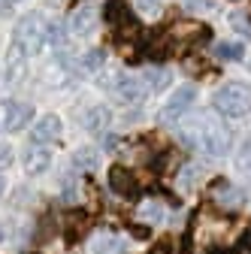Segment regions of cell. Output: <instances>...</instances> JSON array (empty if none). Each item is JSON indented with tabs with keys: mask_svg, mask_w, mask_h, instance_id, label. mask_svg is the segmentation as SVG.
Wrapping results in <instances>:
<instances>
[{
	"mask_svg": "<svg viewBox=\"0 0 251 254\" xmlns=\"http://www.w3.org/2000/svg\"><path fill=\"white\" fill-rule=\"evenodd\" d=\"M185 139H188V145L206 151L209 157H221V154H227V148H230V133H227V127H221V124L212 121V118H200L194 127H188V130H185Z\"/></svg>",
	"mask_w": 251,
	"mask_h": 254,
	"instance_id": "cell-1",
	"label": "cell"
},
{
	"mask_svg": "<svg viewBox=\"0 0 251 254\" xmlns=\"http://www.w3.org/2000/svg\"><path fill=\"white\" fill-rule=\"evenodd\" d=\"M212 106L224 118H242L251 112V85L248 82H227L215 91Z\"/></svg>",
	"mask_w": 251,
	"mask_h": 254,
	"instance_id": "cell-2",
	"label": "cell"
},
{
	"mask_svg": "<svg viewBox=\"0 0 251 254\" xmlns=\"http://www.w3.org/2000/svg\"><path fill=\"white\" fill-rule=\"evenodd\" d=\"M46 18L40 12H27L24 18H18L15 30H12V46L21 49L27 58L30 55H37L43 46H46Z\"/></svg>",
	"mask_w": 251,
	"mask_h": 254,
	"instance_id": "cell-3",
	"label": "cell"
},
{
	"mask_svg": "<svg viewBox=\"0 0 251 254\" xmlns=\"http://www.w3.org/2000/svg\"><path fill=\"white\" fill-rule=\"evenodd\" d=\"M194 100H197V88H194V85H182V88H176V91L170 94V100L164 103V109H161V118H164V121L182 118L188 109L194 106Z\"/></svg>",
	"mask_w": 251,
	"mask_h": 254,
	"instance_id": "cell-4",
	"label": "cell"
},
{
	"mask_svg": "<svg viewBox=\"0 0 251 254\" xmlns=\"http://www.w3.org/2000/svg\"><path fill=\"white\" fill-rule=\"evenodd\" d=\"M106 21L112 24V27H118L121 34H130V40L139 34V27H136V21H133V15H130V6H127V0H106Z\"/></svg>",
	"mask_w": 251,
	"mask_h": 254,
	"instance_id": "cell-5",
	"label": "cell"
},
{
	"mask_svg": "<svg viewBox=\"0 0 251 254\" xmlns=\"http://www.w3.org/2000/svg\"><path fill=\"white\" fill-rule=\"evenodd\" d=\"M112 91H115V97L121 100V103H139L142 97H145V82L139 79V76H130V73H121V76H115V85H112Z\"/></svg>",
	"mask_w": 251,
	"mask_h": 254,
	"instance_id": "cell-6",
	"label": "cell"
},
{
	"mask_svg": "<svg viewBox=\"0 0 251 254\" xmlns=\"http://www.w3.org/2000/svg\"><path fill=\"white\" fill-rule=\"evenodd\" d=\"M30 118H34V106L30 103H21V100H6L3 103V130L15 133Z\"/></svg>",
	"mask_w": 251,
	"mask_h": 254,
	"instance_id": "cell-7",
	"label": "cell"
},
{
	"mask_svg": "<svg viewBox=\"0 0 251 254\" xmlns=\"http://www.w3.org/2000/svg\"><path fill=\"white\" fill-rule=\"evenodd\" d=\"M109 188L124 200H133L139 194V182H136V176L127 167H112L109 170Z\"/></svg>",
	"mask_w": 251,
	"mask_h": 254,
	"instance_id": "cell-8",
	"label": "cell"
},
{
	"mask_svg": "<svg viewBox=\"0 0 251 254\" xmlns=\"http://www.w3.org/2000/svg\"><path fill=\"white\" fill-rule=\"evenodd\" d=\"M21 164H24V173H27V176H40V173H46L49 164H52V151H49V145L30 142V145L24 148V154H21Z\"/></svg>",
	"mask_w": 251,
	"mask_h": 254,
	"instance_id": "cell-9",
	"label": "cell"
},
{
	"mask_svg": "<svg viewBox=\"0 0 251 254\" xmlns=\"http://www.w3.org/2000/svg\"><path fill=\"white\" fill-rule=\"evenodd\" d=\"M61 136V118L58 115H43L34 127H30V142H37V145H49Z\"/></svg>",
	"mask_w": 251,
	"mask_h": 254,
	"instance_id": "cell-10",
	"label": "cell"
},
{
	"mask_svg": "<svg viewBox=\"0 0 251 254\" xmlns=\"http://www.w3.org/2000/svg\"><path fill=\"white\" fill-rule=\"evenodd\" d=\"M70 34L73 37H88L94 27H97V9H91V6H79L73 15H70Z\"/></svg>",
	"mask_w": 251,
	"mask_h": 254,
	"instance_id": "cell-11",
	"label": "cell"
},
{
	"mask_svg": "<svg viewBox=\"0 0 251 254\" xmlns=\"http://www.w3.org/2000/svg\"><path fill=\"white\" fill-rule=\"evenodd\" d=\"M24 58H27V55H24L21 49H15V46L6 52V61H3V82H6V85H15V82L24 76Z\"/></svg>",
	"mask_w": 251,
	"mask_h": 254,
	"instance_id": "cell-12",
	"label": "cell"
},
{
	"mask_svg": "<svg viewBox=\"0 0 251 254\" xmlns=\"http://www.w3.org/2000/svg\"><path fill=\"white\" fill-rule=\"evenodd\" d=\"M212 197H215V203L218 206H224V209H236V206H242V190L239 188H233V185H227V182H218L215 188H212Z\"/></svg>",
	"mask_w": 251,
	"mask_h": 254,
	"instance_id": "cell-13",
	"label": "cell"
},
{
	"mask_svg": "<svg viewBox=\"0 0 251 254\" xmlns=\"http://www.w3.org/2000/svg\"><path fill=\"white\" fill-rule=\"evenodd\" d=\"M109 121H112V112H109L106 106H91V109L82 115L85 130H91V133H103L106 127H109Z\"/></svg>",
	"mask_w": 251,
	"mask_h": 254,
	"instance_id": "cell-14",
	"label": "cell"
},
{
	"mask_svg": "<svg viewBox=\"0 0 251 254\" xmlns=\"http://www.w3.org/2000/svg\"><path fill=\"white\" fill-rule=\"evenodd\" d=\"M121 239L118 236H109V233H100L94 236L91 245H88V254H121Z\"/></svg>",
	"mask_w": 251,
	"mask_h": 254,
	"instance_id": "cell-15",
	"label": "cell"
},
{
	"mask_svg": "<svg viewBox=\"0 0 251 254\" xmlns=\"http://www.w3.org/2000/svg\"><path fill=\"white\" fill-rule=\"evenodd\" d=\"M164 215H167V209H164L161 200H145V203L139 206V218L145 221V224H161Z\"/></svg>",
	"mask_w": 251,
	"mask_h": 254,
	"instance_id": "cell-16",
	"label": "cell"
},
{
	"mask_svg": "<svg viewBox=\"0 0 251 254\" xmlns=\"http://www.w3.org/2000/svg\"><path fill=\"white\" fill-rule=\"evenodd\" d=\"M215 58L218 61H242L245 58V46L242 43H233V40H224L215 46Z\"/></svg>",
	"mask_w": 251,
	"mask_h": 254,
	"instance_id": "cell-17",
	"label": "cell"
},
{
	"mask_svg": "<svg viewBox=\"0 0 251 254\" xmlns=\"http://www.w3.org/2000/svg\"><path fill=\"white\" fill-rule=\"evenodd\" d=\"M139 79L145 82V88L161 91V88H167V85H170V70H164V67H151V70H145Z\"/></svg>",
	"mask_w": 251,
	"mask_h": 254,
	"instance_id": "cell-18",
	"label": "cell"
},
{
	"mask_svg": "<svg viewBox=\"0 0 251 254\" xmlns=\"http://www.w3.org/2000/svg\"><path fill=\"white\" fill-rule=\"evenodd\" d=\"M97 164H100L97 148H88V145H85V148H79V151L73 154V167H76V170H85V173H88V170H94Z\"/></svg>",
	"mask_w": 251,
	"mask_h": 254,
	"instance_id": "cell-19",
	"label": "cell"
},
{
	"mask_svg": "<svg viewBox=\"0 0 251 254\" xmlns=\"http://www.w3.org/2000/svg\"><path fill=\"white\" fill-rule=\"evenodd\" d=\"M103 61H106V52H103V49H91V52L82 58V70H100Z\"/></svg>",
	"mask_w": 251,
	"mask_h": 254,
	"instance_id": "cell-20",
	"label": "cell"
},
{
	"mask_svg": "<svg viewBox=\"0 0 251 254\" xmlns=\"http://www.w3.org/2000/svg\"><path fill=\"white\" fill-rule=\"evenodd\" d=\"M46 43H52V46H61V43H64V27H61L58 21H49V24H46Z\"/></svg>",
	"mask_w": 251,
	"mask_h": 254,
	"instance_id": "cell-21",
	"label": "cell"
},
{
	"mask_svg": "<svg viewBox=\"0 0 251 254\" xmlns=\"http://www.w3.org/2000/svg\"><path fill=\"white\" fill-rule=\"evenodd\" d=\"M133 3H136V9L145 12V15H161V3H158V0H133Z\"/></svg>",
	"mask_w": 251,
	"mask_h": 254,
	"instance_id": "cell-22",
	"label": "cell"
},
{
	"mask_svg": "<svg viewBox=\"0 0 251 254\" xmlns=\"http://www.w3.org/2000/svg\"><path fill=\"white\" fill-rule=\"evenodd\" d=\"M197 176H200V173H197L194 167H185V170H182V176H179V185H182L185 190H188V188H194V182H197Z\"/></svg>",
	"mask_w": 251,
	"mask_h": 254,
	"instance_id": "cell-23",
	"label": "cell"
},
{
	"mask_svg": "<svg viewBox=\"0 0 251 254\" xmlns=\"http://www.w3.org/2000/svg\"><path fill=\"white\" fill-rule=\"evenodd\" d=\"M12 164V148L9 145H0V170H6Z\"/></svg>",
	"mask_w": 251,
	"mask_h": 254,
	"instance_id": "cell-24",
	"label": "cell"
},
{
	"mask_svg": "<svg viewBox=\"0 0 251 254\" xmlns=\"http://www.w3.org/2000/svg\"><path fill=\"white\" fill-rule=\"evenodd\" d=\"M185 6H188V9H209L212 0H185Z\"/></svg>",
	"mask_w": 251,
	"mask_h": 254,
	"instance_id": "cell-25",
	"label": "cell"
},
{
	"mask_svg": "<svg viewBox=\"0 0 251 254\" xmlns=\"http://www.w3.org/2000/svg\"><path fill=\"white\" fill-rule=\"evenodd\" d=\"M3 190H6V179L0 176V197H3Z\"/></svg>",
	"mask_w": 251,
	"mask_h": 254,
	"instance_id": "cell-26",
	"label": "cell"
},
{
	"mask_svg": "<svg viewBox=\"0 0 251 254\" xmlns=\"http://www.w3.org/2000/svg\"><path fill=\"white\" fill-rule=\"evenodd\" d=\"M15 0H0V9H6V6H12Z\"/></svg>",
	"mask_w": 251,
	"mask_h": 254,
	"instance_id": "cell-27",
	"label": "cell"
},
{
	"mask_svg": "<svg viewBox=\"0 0 251 254\" xmlns=\"http://www.w3.org/2000/svg\"><path fill=\"white\" fill-rule=\"evenodd\" d=\"M52 3H61V0H52Z\"/></svg>",
	"mask_w": 251,
	"mask_h": 254,
	"instance_id": "cell-28",
	"label": "cell"
}]
</instances>
